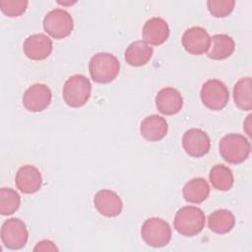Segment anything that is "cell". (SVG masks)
I'll list each match as a JSON object with an SVG mask.
<instances>
[{
    "instance_id": "cell-1",
    "label": "cell",
    "mask_w": 252,
    "mask_h": 252,
    "mask_svg": "<svg viewBox=\"0 0 252 252\" xmlns=\"http://www.w3.org/2000/svg\"><path fill=\"white\" fill-rule=\"evenodd\" d=\"M120 63L110 53L99 52L94 54L89 63V71L92 79L98 84L112 82L119 74Z\"/></svg>"
},
{
    "instance_id": "cell-2",
    "label": "cell",
    "mask_w": 252,
    "mask_h": 252,
    "mask_svg": "<svg viewBox=\"0 0 252 252\" xmlns=\"http://www.w3.org/2000/svg\"><path fill=\"white\" fill-rule=\"evenodd\" d=\"M221 158L228 163L239 164L249 156L251 145L247 138L240 134H227L223 136L219 144Z\"/></svg>"
},
{
    "instance_id": "cell-3",
    "label": "cell",
    "mask_w": 252,
    "mask_h": 252,
    "mask_svg": "<svg viewBox=\"0 0 252 252\" xmlns=\"http://www.w3.org/2000/svg\"><path fill=\"white\" fill-rule=\"evenodd\" d=\"M205 220V214L200 208L185 206L175 214L174 228L181 235L194 236L203 230Z\"/></svg>"
},
{
    "instance_id": "cell-4",
    "label": "cell",
    "mask_w": 252,
    "mask_h": 252,
    "mask_svg": "<svg viewBox=\"0 0 252 252\" xmlns=\"http://www.w3.org/2000/svg\"><path fill=\"white\" fill-rule=\"evenodd\" d=\"M92 85L90 80L81 74L71 76L64 84L63 98L71 107H81L91 96Z\"/></svg>"
},
{
    "instance_id": "cell-5",
    "label": "cell",
    "mask_w": 252,
    "mask_h": 252,
    "mask_svg": "<svg viewBox=\"0 0 252 252\" xmlns=\"http://www.w3.org/2000/svg\"><path fill=\"white\" fill-rule=\"evenodd\" d=\"M141 236L152 247H163L171 239V228L167 221L160 218H150L141 227Z\"/></svg>"
},
{
    "instance_id": "cell-6",
    "label": "cell",
    "mask_w": 252,
    "mask_h": 252,
    "mask_svg": "<svg viewBox=\"0 0 252 252\" xmlns=\"http://www.w3.org/2000/svg\"><path fill=\"white\" fill-rule=\"evenodd\" d=\"M43 29L51 37L61 39L71 34L74 29V21L69 12L56 8L45 15Z\"/></svg>"
},
{
    "instance_id": "cell-7",
    "label": "cell",
    "mask_w": 252,
    "mask_h": 252,
    "mask_svg": "<svg viewBox=\"0 0 252 252\" xmlns=\"http://www.w3.org/2000/svg\"><path fill=\"white\" fill-rule=\"evenodd\" d=\"M201 99L203 104L212 110L224 108L229 99L227 87L220 80L210 79L206 81L201 89Z\"/></svg>"
},
{
    "instance_id": "cell-8",
    "label": "cell",
    "mask_w": 252,
    "mask_h": 252,
    "mask_svg": "<svg viewBox=\"0 0 252 252\" xmlns=\"http://www.w3.org/2000/svg\"><path fill=\"white\" fill-rule=\"evenodd\" d=\"M29 239V231L23 220L11 218L5 220L1 226V240L4 246L11 250L23 248Z\"/></svg>"
},
{
    "instance_id": "cell-9",
    "label": "cell",
    "mask_w": 252,
    "mask_h": 252,
    "mask_svg": "<svg viewBox=\"0 0 252 252\" xmlns=\"http://www.w3.org/2000/svg\"><path fill=\"white\" fill-rule=\"evenodd\" d=\"M52 93L44 84H33L28 88L23 95L24 106L32 112L44 110L51 102Z\"/></svg>"
},
{
    "instance_id": "cell-10",
    "label": "cell",
    "mask_w": 252,
    "mask_h": 252,
    "mask_svg": "<svg viewBox=\"0 0 252 252\" xmlns=\"http://www.w3.org/2000/svg\"><path fill=\"white\" fill-rule=\"evenodd\" d=\"M182 146L186 154L190 157L201 158L210 151L211 141L205 131L198 128H191L184 133Z\"/></svg>"
},
{
    "instance_id": "cell-11",
    "label": "cell",
    "mask_w": 252,
    "mask_h": 252,
    "mask_svg": "<svg viewBox=\"0 0 252 252\" xmlns=\"http://www.w3.org/2000/svg\"><path fill=\"white\" fill-rule=\"evenodd\" d=\"M211 37L208 32L201 27L187 29L181 38L184 49L193 55H201L208 51Z\"/></svg>"
},
{
    "instance_id": "cell-12",
    "label": "cell",
    "mask_w": 252,
    "mask_h": 252,
    "mask_svg": "<svg viewBox=\"0 0 252 252\" xmlns=\"http://www.w3.org/2000/svg\"><path fill=\"white\" fill-rule=\"evenodd\" d=\"M26 56L32 60L47 58L53 49L52 40L44 33H34L28 36L23 44Z\"/></svg>"
},
{
    "instance_id": "cell-13",
    "label": "cell",
    "mask_w": 252,
    "mask_h": 252,
    "mask_svg": "<svg viewBox=\"0 0 252 252\" xmlns=\"http://www.w3.org/2000/svg\"><path fill=\"white\" fill-rule=\"evenodd\" d=\"M17 188L25 194L37 192L42 184L40 171L33 165L26 164L19 168L15 177Z\"/></svg>"
},
{
    "instance_id": "cell-14",
    "label": "cell",
    "mask_w": 252,
    "mask_h": 252,
    "mask_svg": "<svg viewBox=\"0 0 252 252\" xmlns=\"http://www.w3.org/2000/svg\"><path fill=\"white\" fill-rule=\"evenodd\" d=\"M94 204L98 213L107 218L118 216L123 209L120 197L114 191L108 189L98 191L94 198Z\"/></svg>"
},
{
    "instance_id": "cell-15",
    "label": "cell",
    "mask_w": 252,
    "mask_h": 252,
    "mask_svg": "<svg viewBox=\"0 0 252 252\" xmlns=\"http://www.w3.org/2000/svg\"><path fill=\"white\" fill-rule=\"evenodd\" d=\"M156 105L160 113L164 115H173L181 110L183 106V98L176 89L166 87L158 93L156 96Z\"/></svg>"
},
{
    "instance_id": "cell-16",
    "label": "cell",
    "mask_w": 252,
    "mask_h": 252,
    "mask_svg": "<svg viewBox=\"0 0 252 252\" xmlns=\"http://www.w3.org/2000/svg\"><path fill=\"white\" fill-rule=\"evenodd\" d=\"M169 36L168 24L159 17L149 19L143 27V38L148 44L160 45Z\"/></svg>"
},
{
    "instance_id": "cell-17",
    "label": "cell",
    "mask_w": 252,
    "mask_h": 252,
    "mask_svg": "<svg viewBox=\"0 0 252 252\" xmlns=\"http://www.w3.org/2000/svg\"><path fill=\"white\" fill-rule=\"evenodd\" d=\"M168 131L166 120L158 114H152L144 118L140 125V132L142 136L150 141L157 142L165 137Z\"/></svg>"
},
{
    "instance_id": "cell-18",
    "label": "cell",
    "mask_w": 252,
    "mask_h": 252,
    "mask_svg": "<svg viewBox=\"0 0 252 252\" xmlns=\"http://www.w3.org/2000/svg\"><path fill=\"white\" fill-rule=\"evenodd\" d=\"M235 48V42L231 36L225 33H218L211 37L208 56L214 60H222L229 57Z\"/></svg>"
},
{
    "instance_id": "cell-19",
    "label": "cell",
    "mask_w": 252,
    "mask_h": 252,
    "mask_svg": "<svg viewBox=\"0 0 252 252\" xmlns=\"http://www.w3.org/2000/svg\"><path fill=\"white\" fill-rule=\"evenodd\" d=\"M154 49L144 40H137L129 44L124 53L125 61L134 67L146 65L153 56Z\"/></svg>"
},
{
    "instance_id": "cell-20",
    "label": "cell",
    "mask_w": 252,
    "mask_h": 252,
    "mask_svg": "<svg viewBox=\"0 0 252 252\" xmlns=\"http://www.w3.org/2000/svg\"><path fill=\"white\" fill-rule=\"evenodd\" d=\"M210 186L203 177H196L189 180L183 187L182 193L185 201L193 204L204 202L210 194Z\"/></svg>"
},
{
    "instance_id": "cell-21",
    "label": "cell",
    "mask_w": 252,
    "mask_h": 252,
    "mask_svg": "<svg viewBox=\"0 0 252 252\" xmlns=\"http://www.w3.org/2000/svg\"><path fill=\"white\" fill-rule=\"evenodd\" d=\"M235 224L234 215L225 209H220L213 212L208 219L209 228L218 234L229 232Z\"/></svg>"
},
{
    "instance_id": "cell-22",
    "label": "cell",
    "mask_w": 252,
    "mask_h": 252,
    "mask_svg": "<svg viewBox=\"0 0 252 252\" xmlns=\"http://www.w3.org/2000/svg\"><path fill=\"white\" fill-rule=\"evenodd\" d=\"M251 78L244 77L236 82L233 87V99L235 105L249 111L252 109V94H251Z\"/></svg>"
},
{
    "instance_id": "cell-23",
    "label": "cell",
    "mask_w": 252,
    "mask_h": 252,
    "mask_svg": "<svg viewBox=\"0 0 252 252\" xmlns=\"http://www.w3.org/2000/svg\"><path fill=\"white\" fill-rule=\"evenodd\" d=\"M209 178L213 187L220 191H228L234 182L232 171L223 164L214 165L210 170Z\"/></svg>"
},
{
    "instance_id": "cell-24",
    "label": "cell",
    "mask_w": 252,
    "mask_h": 252,
    "mask_svg": "<svg viewBox=\"0 0 252 252\" xmlns=\"http://www.w3.org/2000/svg\"><path fill=\"white\" fill-rule=\"evenodd\" d=\"M21 205V197L17 191L12 188L0 189V213L3 216L14 214Z\"/></svg>"
},
{
    "instance_id": "cell-25",
    "label": "cell",
    "mask_w": 252,
    "mask_h": 252,
    "mask_svg": "<svg viewBox=\"0 0 252 252\" xmlns=\"http://www.w3.org/2000/svg\"><path fill=\"white\" fill-rule=\"evenodd\" d=\"M234 0H209L207 6L211 15L216 18L228 16L234 9Z\"/></svg>"
},
{
    "instance_id": "cell-26",
    "label": "cell",
    "mask_w": 252,
    "mask_h": 252,
    "mask_svg": "<svg viewBox=\"0 0 252 252\" xmlns=\"http://www.w3.org/2000/svg\"><path fill=\"white\" fill-rule=\"evenodd\" d=\"M29 2L26 0H1V11L8 17H19L27 9Z\"/></svg>"
},
{
    "instance_id": "cell-27",
    "label": "cell",
    "mask_w": 252,
    "mask_h": 252,
    "mask_svg": "<svg viewBox=\"0 0 252 252\" xmlns=\"http://www.w3.org/2000/svg\"><path fill=\"white\" fill-rule=\"evenodd\" d=\"M58 248L50 240H41L37 242L33 251H57Z\"/></svg>"
}]
</instances>
